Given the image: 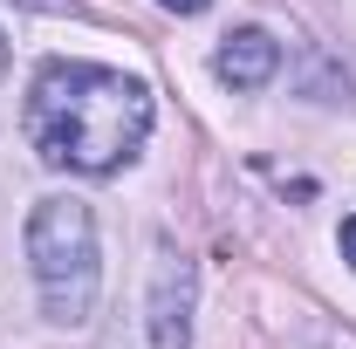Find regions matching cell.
Returning a JSON list of instances; mask_svg holds the SVG:
<instances>
[{
	"label": "cell",
	"instance_id": "obj_1",
	"mask_svg": "<svg viewBox=\"0 0 356 349\" xmlns=\"http://www.w3.org/2000/svg\"><path fill=\"white\" fill-rule=\"evenodd\" d=\"M151 89L124 76V69H103V62H42V76L28 89V117L21 131L35 144V158L55 172H124L144 137H151Z\"/></svg>",
	"mask_w": 356,
	"mask_h": 349
},
{
	"label": "cell",
	"instance_id": "obj_2",
	"mask_svg": "<svg viewBox=\"0 0 356 349\" xmlns=\"http://www.w3.org/2000/svg\"><path fill=\"white\" fill-rule=\"evenodd\" d=\"M28 267H35L48 322H62V329L89 322L103 267H96V213L83 199H62V192L35 199V213H28Z\"/></svg>",
	"mask_w": 356,
	"mask_h": 349
},
{
	"label": "cell",
	"instance_id": "obj_3",
	"mask_svg": "<svg viewBox=\"0 0 356 349\" xmlns=\"http://www.w3.org/2000/svg\"><path fill=\"white\" fill-rule=\"evenodd\" d=\"M151 349H192V261L172 247L151 274Z\"/></svg>",
	"mask_w": 356,
	"mask_h": 349
},
{
	"label": "cell",
	"instance_id": "obj_4",
	"mask_svg": "<svg viewBox=\"0 0 356 349\" xmlns=\"http://www.w3.org/2000/svg\"><path fill=\"white\" fill-rule=\"evenodd\" d=\"M274 69H281V42H274L267 28H240V35H226V42L213 48V76H220L226 89H267Z\"/></svg>",
	"mask_w": 356,
	"mask_h": 349
},
{
	"label": "cell",
	"instance_id": "obj_5",
	"mask_svg": "<svg viewBox=\"0 0 356 349\" xmlns=\"http://www.w3.org/2000/svg\"><path fill=\"white\" fill-rule=\"evenodd\" d=\"M336 240H343V261H350V267H356V213H350V219H343V233H336Z\"/></svg>",
	"mask_w": 356,
	"mask_h": 349
},
{
	"label": "cell",
	"instance_id": "obj_6",
	"mask_svg": "<svg viewBox=\"0 0 356 349\" xmlns=\"http://www.w3.org/2000/svg\"><path fill=\"white\" fill-rule=\"evenodd\" d=\"M158 7H172V14H206L213 0H158Z\"/></svg>",
	"mask_w": 356,
	"mask_h": 349
},
{
	"label": "cell",
	"instance_id": "obj_7",
	"mask_svg": "<svg viewBox=\"0 0 356 349\" xmlns=\"http://www.w3.org/2000/svg\"><path fill=\"white\" fill-rule=\"evenodd\" d=\"M28 7H62V0H28Z\"/></svg>",
	"mask_w": 356,
	"mask_h": 349
},
{
	"label": "cell",
	"instance_id": "obj_8",
	"mask_svg": "<svg viewBox=\"0 0 356 349\" xmlns=\"http://www.w3.org/2000/svg\"><path fill=\"white\" fill-rule=\"evenodd\" d=\"M0 69H7V42H0Z\"/></svg>",
	"mask_w": 356,
	"mask_h": 349
}]
</instances>
